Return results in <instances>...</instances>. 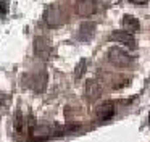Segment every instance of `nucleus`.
<instances>
[{"label": "nucleus", "instance_id": "f257e3e1", "mask_svg": "<svg viewBox=\"0 0 150 142\" xmlns=\"http://www.w3.org/2000/svg\"><path fill=\"white\" fill-rule=\"evenodd\" d=\"M108 61H110L111 65H115V66H118V68H127L134 63V58L131 57L126 50H123V48L111 47L110 50H108Z\"/></svg>", "mask_w": 150, "mask_h": 142}, {"label": "nucleus", "instance_id": "f03ea898", "mask_svg": "<svg viewBox=\"0 0 150 142\" xmlns=\"http://www.w3.org/2000/svg\"><path fill=\"white\" fill-rule=\"evenodd\" d=\"M44 18H45V23L50 28H58V26H62L63 23H65V13L62 11V8L53 5V6H50V8H47Z\"/></svg>", "mask_w": 150, "mask_h": 142}, {"label": "nucleus", "instance_id": "7ed1b4c3", "mask_svg": "<svg viewBox=\"0 0 150 142\" xmlns=\"http://www.w3.org/2000/svg\"><path fill=\"white\" fill-rule=\"evenodd\" d=\"M97 10V2L95 0H76V11L82 18L92 16Z\"/></svg>", "mask_w": 150, "mask_h": 142}, {"label": "nucleus", "instance_id": "20e7f679", "mask_svg": "<svg viewBox=\"0 0 150 142\" xmlns=\"http://www.w3.org/2000/svg\"><path fill=\"white\" fill-rule=\"evenodd\" d=\"M110 40H116V42H120V44L126 45L127 48H136L137 47V42H136V39H134V36L129 34V32H126V31H121V29L111 32Z\"/></svg>", "mask_w": 150, "mask_h": 142}, {"label": "nucleus", "instance_id": "39448f33", "mask_svg": "<svg viewBox=\"0 0 150 142\" xmlns=\"http://www.w3.org/2000/svg\"><path fill=\"white\" fill-rule=\"evenodd\" d=\"M34 52H36L37 57L40 58H49L50 57V52H52V45L50 42L47 40L45 37H36L34 39Z\"/></svg>", "mask_w": 150, "mask_h": 142}, {"label": "nucleus", "instance_id": "423d86ee", "mask_svg": "<svg viewBox=\"0 0 150 142\" xmlns=\"http://www.w3.org/2000/svg\"><path fill=\"white\" fill-rule=\"evenodd\" d=\"M95 31H97V24L92 21H84L78 29V39L81 42H87L94 37Z\"/></svg>", "mask_w": 150, "mask_h": 142}, {"label": "nucleus", "instance_id": "0eeeda50", "mask_svg": "<svg viewBox=\"0 0 150 142\" xmlns=\"http://www.w3.org/2000/svg\"><path fill=\"white\" fill-rule=\"evenodd\" d=\"M50 136H52V128L49 124H37L31 129V139L33 141H47Z\"/></svg>", "mask_w": 150, "mask_h": 142}, {"label": "nucleus", "instance_id": "6e6552de", "mask_svg": "<svg viewBox=\"0 0 150 142\" xmlns=\"http://www.w3.org/2000/svg\"><path fill=\"white\" fill-rule=\"evenodd\" d=\"M115 111H116L115 102H105V103H102V105L97 107L95 115H97V118L100 119V121H107V119H110L111 116L115 115Z\"/></svg>", "mask_w": 150, "mask_h": 142}, {"label": "nucleus", "instance_id": "1a4fd4ad", "mask_svg": "<svg viewBox=\"0 0 150 142\" xmlns=\"http://www.w3.org/2000/svg\"><path fill=\"white\" fill-rule=\"evenodd\" d=\"M100 95H102V86L98 84V81L97 79H87V82H86V97L91 102H94Z\"/></svg>", "mask_w": 150, "mask_h": 142}, {"label": "nucleus", "instance_id": "9d476101", "mask_svg": "<svg viewBox=\"0 0 150 142\" xmlns=\"http://www.w3.org/2000/svg\"><path fill=\"white\" fill-rule=\"evenodd\" d=\"M28 86L33 87L36 92H42L47 86V74L45 73H36L33 74V79H29Z\"/></svg>", "mask_w": 150, "mask_h": 142}, {"label": "nucleus", "instance_id": "9b49d317", "mask_svg": "<svg viewBox=\"0 0 150 142\" xmlns=\"http://www.w3.org/2000/svg\"><path fill=\"white\" fill-rule=\"evenodd\" d=\"M121 24H123L124 31L129 32V34L140 31V23H139V19L134 18V16H131V15H124L123 19H121Z\"/></svg>", "mask_w": 150, "mask_h": 142}, {"label": "nucleus", "instance_id": "f8f14e48", "mask_svg": "<svg viewBox=\"0 0 150 142\" xmlns=\"http://www.w3.org/2000/svg\"><path fill=\"white\" fill-rule=\"evenodd\" d=\"M15 129L18 132H23V129H24V118L20 111L16 113V118H15Z\"/></svg>", "mask_w": 150, "mask_h": 142}, {"label": "nucleus", "instance_id": "ddd939ff", "mask_svg": "<svg viewBox=\"0 0 150 142\" xmlns=\"http://www.w3.org/2000/svg\"><path fill=\"white\" fill-rule=\"evenodd\" d=\"M86 63L87 61L82 58L81 61H79V65H78V68H76V71H74V76H76V79H81V76L84 74V71H86Z\"/></svg>", "mask_w": 150, "mask_h": 142}, {"label": "nucleus", "instance_id": "4468645a", "mask_svg": "<svg viewBox=\"0 0 150 142\" xmlns=\"http://www.w3.org/2000/svg\"><path fill=\"white\" fill-rule=\"evenodd\" d=\"M0 13L2 15L8 13V0H0Z\"/></svg>", "mask_w": 150, "mask_h": 142}, {"label": "nucleus", "instance_id": "2eb2a0df", "mask_svg": "<svg viewBox=\"0 0 150 142\" xmlns=\"http://www.w3.org/2000/svg\"><path fill=\"white\" fill-rule=\"evenodd\" d=\"M131 3H134V5H147V2L149 0H129Z\"/></svg>", "mask_w": 150, "mask_h": 142}, {"label": "nucleus", "instance_id": "dca6fc26", "mask_svg": "<svg viewBox=\"0 0 150 142\" xmlns=\"http://www.w3.org/2000/svg\"><path fill=\"white\" fill-rule=\"evenodd\" d=\"M149 126H150V115H149Z\"/></svg>", "mask_w": 150, "mask_h": 142}]
</instances>
